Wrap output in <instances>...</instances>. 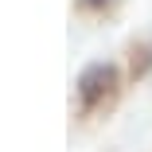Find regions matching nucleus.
Listing matches in <instances>:
<instances>
[{
  "instance_id": "nucleus-1",
  "label": "nucleus",
  "mask_w": 152,
  "mask_h": 152,
  "mask_svg": "<svg viewBox=\"0 0 152 152\" xmlns=\"http://www.w3.org/2000/svg\"><path fill=\"white\" fill-rule=\"evenodd\" d=\"M117 86V66L113 63H90L82 74H78V102H82V109H94L109 90Z\"/></svg>"
}]
</instances>
